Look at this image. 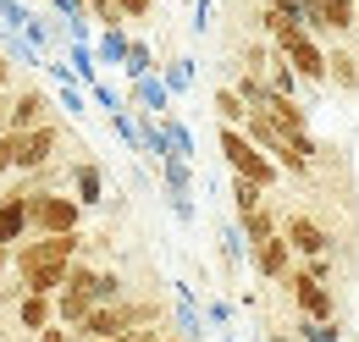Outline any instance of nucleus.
Listing matches in <instances>:
<instances>
[{
    "instance_id": "obj_18",
    "label": "nucleus",
    "mask_w": 359,
    "mask_h": 342,
    "mask_svg": "<svg viewBox=\"0 0 359 342\" xmlns=\"http://www.w3.org/2000/svg\"><path fill=\"white\" fill-rule=\"evenodd\" d=\"M243 232H249V238L260 243V238H271V232H276V215H271L266 205H260V210H255V215H243Z\"/></svg>"
},
{
    "instance_id": "obj_20",
    "label": "nucleus",
    "mask_w": 359,
    "mask_h": 342,
    "mask_svg": "<svg viewBox=\"0 0 359 342\" xmlns=\"http://www.w3.org/2000/svg\"><path fill=\"white\" fill-rule=\"evenodd\" d=\"M11 166H17V132L6 128V132H0V177H6Z\"/></svg>"
},
{
    "instance_id": "obj_8",
    "label": "nucleus",
    "mask_w": 359,
    "mask_h": 342,
    "mask_svg": "<svg viewBox=\"0 0 359 342\" xmlns=\"http://www.w3.org/2000/svg\"><path fill=\"white\" fill-rule=\"evenodd\" d=\"M55 138H61V132L50 128V122H39V128H28V132H17V171H45L50 155H55Z\"/></svg>"
},
{
    "instance_id": "obj_16",
    "label": "nucleus",
    "mask_w": 359,
    "mask_h": 342,
    "mask_svg": "<svg viewBox=\"0 0 359 342\" xmlns=\"http://www.w3.org/2000/svg\"><path fill=\"white\" fill-rule=\"evenodd\" d=\"M22 326L28 331H45L50 326V293H28L22 299Z\"/></svg>"
},
{
    "instance_id": "obj_25",
    "label": "nucleus",
    "mask_w": 359,
    "mask_h": 342,
    "mask_svg": "<svg viewBox=\"0 0 359 342\" xmlns=\"http://www.w3.org/2000/svg\"><path fill=\"white\" fill-rule=\"evenodd\" d=\"M6 259H11V243H0V271H6Z\"/></svg>"
},
{
    "instance_id": "obj_9",
    "label": "nucleus",
    "mask_w": 359,
    "mask_h": 342,
    "mask_svg": "<svg viewBox=\"0 0 359 342\" xmlns=\"http://www.w3.org/2000/svg\"><path fill=\"white\" fill-rule=\"evenodd\" d=\"M28 226H34V193L28 188H11L0 199V243H17Z\"/></svg>"
},
{
    "instance_id": "obj_1",
    "label": "nucleus",
    "mask_w": 359,
    "mask_h": 342,
    "mask_svg": "<svg viewBox=\"0 0 359 342\" xmlns=\"http://www.w3.org/2000/svg\"><path fill=\"white\" fill-rule=\"evenodd\" d=\"M266 28H271V39H276V50L293 61V72L299 78H310V83H320L332 67H326V50L304 34V17H287V11H266Z\"/></svg>"
},
{
    "instance_id": "obj_22",
    "label": "nucleus",
    "mask_w": 359,
    "mask_h": 342,
    "mask_svg": "<svg viewBox=\"0 0 359 342\" xmlns=\"http://www.w3.org/2000/svg\"><path fill=\"white\" fill-rule=\"evenodd\" d=\"M78 188H83V205H94V193H100V177H94V171H83V177H78Z\"/></svg>"
},
{
    "instance_id": "obj_21",
    "label": "nucleus",
    "mask_w": 359,
    "mask_h": 342,
    "mask_svg": "<svg viewBox=\"0 0 359 342\" xmlns=\"http://www.w3.org/2000/svg\"><path fill=\"white\" fill-rule=\"evenodd\" d=\"M100 342H161V331L155 326H128L122 337H100Z\"/></svg>"
},
{
    "instance_id": "obj_27",
    "label": "nucleus",
    "mask_w": 359,
    "mask_h": 342,
    "mask_svg": "<svg viewBox=\"0 0 359 342\" xmlns=\"http://www.w3.org/2000/svg\"><path fill=\"white\" fill-rule=\"evenodd\" d=\"M271 342H293V337H271Z\"/></svg>"
},
{
    "instance_id": "obj_5",
    "label": "nucleus",
    "mask_w": 359,
    "mask_h": 342,
    "mask_svg": "<svg viewBox=\"0 0 359 342\" xmlns=\"http://www.w3.org/2000/svg\"><path fill=\"white\" fill-rule=\"evenodd\" d=\"M287 287H293V299H299V309H304L310 320H337L332 293H326V282H320L315 271H287Z\"/></svg>"
},
{
    "instance_id": "obj_11",
    "label": "nucleus",
    "mask_w": 359,
    "mask_h": 342,
    "mask_svg": "<svg viewBox=\"0 0 359 342\" xmlns=\"http://www.w3.org/2000/svg\"><path fill=\"white\" fill-rule=\"evenodd\" d=\"M78 331H83L89 342H100V337H122V331H128V309H122V303H94L89 320H83Z\"/></svg>"
},
{
    "instance_id": "obj_19",
    "label": "nucleus",
    "mask_w": 359,
    "mask_h": 342,
    "mask_svg": "<svg viewBox=\"0 0 359 342\" xmlns=\"http://www.w3.org/2000/svg\"><path fill=\"white\" fill-rule=\"evenodd\" d=\"M94 299H100V303H122V276H116V271H105V276L94 282Z\"/></svg>"
},
{
    "instance_id": "obj_12",
    "label": "nucleus",
    "mask_w": 359,
    "mask_h": 342,
    "mask_svg": "<svg viewBox=\"0 0 359 342\" xmlns=\"http://www.w3.org/2000/svg\"><path fill=\"white\" fill-rule=\"evenodd\" d=\"M282 232H287V238H293V249H299V254H326V249H332V238H326V232H320V226H315L310 215H287V226H282Z\"/></svg>"
},
{
    "instance_id": "obj_24",
    "label": "nucleus",
    "mask_w": 359,
    "mask_h": 342,
    "mask_svg": "<svg viewBox=\"0 0 359 342\" xmlns=\"http://www.w3.org/2000/svg\"><path fill=\"white\" fill-rule=\"evenodd\" d=\"M39 342H67V326H61V331H50V326H45V337H39Z\"/></svg>"
},
{
    "instance_id": "obj_3",
    "label": "nucleus",
    "mask_w": 359,
    "mask_h": 342,
    "mask_svg": "<svg viewBox=\"0 0 359 342\" xmlns=\"http://www.w3.org/2000/svg\"><path fill=\"white\" fill-rule=\"evenodd\" d=\"M222 155H226V166L238 171V177H249V182H260V188H271V182H276V166H271L266 155L255 149V138H243L232 122L222 128Z\"/></svg>"
},
{
    "instance_id": "obj_13",
    "label": "nucleus",
    "mask_w": 359,
    "mask_h": 342,
    "mask_svg": "<svg viewBox=\"0 0 359 342\" xmlns=\"http://www.w3.org/2000/svg\"><path fill=\"white\" fill-rule=\"evenodd\" d=\"M45 111H50V100L39 94V88L17 94V111H11V132H28V128H39V122H45Z\"/></svg>"
},
{
    "instance_id": "obj_26",
    "label": "nucleus",
    "mask_w": 359,
    "mask_h": 342,
    "mask_svg": "<svg viewBox=\"0 0 359 342\" xmlns=\"http://www.w3.org/2000/svg\"><path fill=\"white\" fill-rule=\"evenodd\" d=\"M6 78H11V67H6V55H0V83H6Z\"/></svg>"
},
{
    "instance_id": "obj_2",
    "label": "nucleus",
    "mask_w": 359,
    "mask_h": 342,
    "mask_svg": "<svg viewBox=\"0 0 359 342\" xmlns=\"http://www.w3.org/2000/svg\"><path fill=\"white\" fill-rule=\"evenodd\" d=\"M83 249L78 232H39V243H22L17 249V276H39V271H72V259Z\"/></svg>"
},
{
    "instance_id": "obj_7",
    "label": "nucleus",
    "mask_w": 359,
    "mask_h": 342,
    "mask_svg": "<svg viewBox=\"0 0 359 342\" xmlns=\"http://www.w3.org/2000/svg\"><path fill=\"white\" fill-rule=\"evenodd\" d=\"M304 22L326 34H348L359 22V0H304Z\"/></svg>"
},
{
    "instance_id": "obj_14",
    "label": "nucleus",
    "mask_w": 359,
    "mask_h": 342,
    "mask_svg": "<svg viewBox=\"0 0 359 342\" xmlns=\"http://www.w3.org/2000/svg\"><path fill=\"white\" fill-rule=\"evenodd\" d=\"M216 116L232 122V128H238V122H249V100H243L238 88H216Z\"/></svg>"
},
{
    "instance_id": "obj_15",
    "label": "nucleus",
    "mask_w": 359,
    "mask_h": 342,
    "mask_svg": "<svg viewBox=\"0 0 359 342\" xmlns=\"http://www.w3.org/2000/svg\"><path fill=\"white\" fill-rule=\"evenodd\" d=\"M326 67H332L326 78H337L343 88H359V61L348 55V50H332V55H326Z\"/></svg>"
},
{
    "instance_id": "obj_6",
    "label": "nucleus",
    "mask_w": 359,
    "mask_h": 342,
    "mask_svg": "<svg viewBox=\"0 0 359 342\" xmlns=\"http://www.w3.org/2000/svg\"><path fill=\"white\" fill-rule=\"evenodd\" d=\"M78 205H83V199L34 193V226H39V232H78Z\"/></svg>"
},
{
    "instance_id": "obj_17",
    "label": "nucleus",
    "mask_w": 359,
    "mask_h": 342,
    "mask_svg": "<svg viewBox=\"0 0 359 342\" xmlns=\"http://www.w3.org/2000/svg\"><path fill=\"white\" fill-rule=\"evenodd\" d=\"M260 193H266L260 182H249V177H238V182H232V199H238V215H255V210H260V205H266Z\"/></svg>"
},
{
    "instance_id": "obj_10",
    "label": "nucleus",
    "mask_w": 359,
    "mask_h": 342,
    "mask_svg": "<svg viewBox=\"0 0 359 342\" xmlns=\"http://www.w3.org/2000/svg\"><path fill=\"white\" fill-rule=\"evenodd\" d=\"M293 254H299V249H293L287 232H271V238L255 243V265H260L266 276H287V259H293Z\"/></svg>"
},
{
    "instance_id": "obj_23",
    "label": "nucleus",
    "mask_w": 359,
    "mask_h": 342,
    "mask_svg": "<svg viewBox=\"0 0 359 342\" xmlns=\"http://www.w3.org/2000/svg\"><path fill=\"white\" fill-rule=\"evenodd\" d=\"M116 6H122L128 17H144V11H149V0H116Z\"/></svg>"
},
{
    "instance_id": "obj_4",
    "label": "nucleus",
    "mask_w": 359,
    "mask_h": 342,
    "mask_svg": "<svg viewBox=\"0 0 359 342\" xmlns=\"http://www.w3.org/2000/svg\"><path fill=\"white\" fill-rule=\"evenodd\" d=\"M94 282H100V271H89V265H72V271H67V287H61V299H55V315H61L67 326H83L89 309L100 303L94 299Z\"/></svg>"
}]
</instances>
